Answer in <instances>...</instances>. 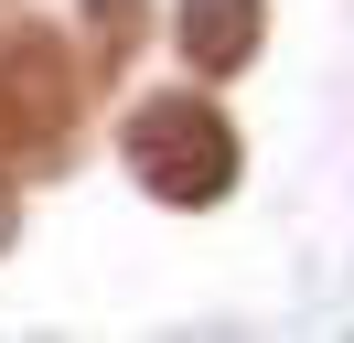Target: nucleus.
Returning a JSON list of instances; mask_svg holds the SVG:
<instances>
[{
  "label": "nucleus",
  "mask_w": 354,
  "mask_h": 343,
  "mask_svg": "<svg viewBox=\"0 0 354 343\" xmlns=\"http://www.w3.org/2000/svg\"><path fill=\"white\" fill-rule=\"evenodd\" d=\"M129 161H140V183H151L161 204H215V193L236 183V129L204 97H151L129 118Z\"/></svg>",
  "instance_id": "nucleus-1"
},
{
  "label": "nucleus",
  "mask_w": 354,
  "mask_h": 343,
  "mask_svg": "<svg viewBox=\"0 0 354 343\" xmlns=\"http://www.w3.org/2000/svg\"><path fill=\"white\" fill-rule=\"evenodd\" d=\"M183 54L204 64V75H236L247 54H258V0H183Z\"/></svg>",
  "instance_id": "nucleus-2"
},
{
  "label": "nucleus",
  "mask_w": 354,
  "mask_h": 343,
  "mask_svg": "<svg viewBox=\"0 0 354 343\" xmlns=\"http://www.w3.org/2000/svg\"><path fill=\"white\" fill-rule=\"evenodd\" d=\"M129 11H140V0H97V33H108V43H129V33H140Z\"/></svg>",
  "instance_id": "nucleus-3"
},
{
  "label": "nucleus",
  "mask_w": 354,
  "mask_h": 343,
  "mask_svg": "<svg viewBox=\"0 0 354 343\" xmlns=\"http://www.w3.org/2000/svg\"><path fill=\"white\" fill-rule=\"evenodd\" d=\"M11 225H22V204H11V193H0V247H11Z\"/></svg>",
  "instance_id": "nucleus-4"
}]
</instances>
